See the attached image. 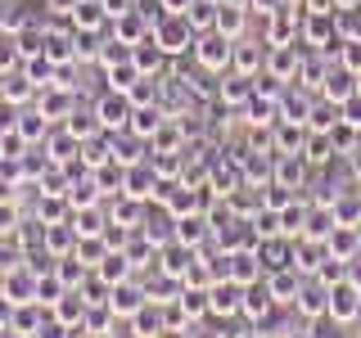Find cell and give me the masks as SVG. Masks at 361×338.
<instances>
[{
  "mask_svg": "<svg viewBox=\"0 0 361 338\" xmlns=\"http://www.w3.org/2000/svg\"><path fill=\"white\" fill-rule=\"evenodd\" d=\"M231 54H235V41L221 37L217 27L195 37V59H199L203 73H226V68H231Z\"/></svg>",
  "mask_w": 361,
  "mask_h": 338,
  "instance_id": "obj_1",
  "label": "cell"
},
{
  "mask_svg": "<svg viewBox=\"0 0 361 338\" xmlns=\"http://www.w3.org/2000/svg\"><path fill=\"white\" fill-rule=\"evenodd\" d=\"M195 37L199 32L190 27L185 14H163L154 23V41L163 45V54H180V50H195Z\"/></svg>",
  "mask_w": 361,
  "mask_h": 338,
  "instance_id": "obj_2",
  "label": "cell"
},
{
  "mask_svg": "<svg viewBox=\"0 0 361 338\" xmlns=\"http://www.w3.org/2000/svg\"><path fill=\"white\" fill-rule=\"evenodd\" d=\"M131 113H135V99L127 95V90H109V95H99V104H95V118H99L104 131L131 127Z\"/></svg>",
  "mask_w": 361,
  "mask_h": 338,
  "instance_id": "obj_3",
  "label": "cell"
},
{
  "mask_svg": "<svg viewBox=\"0 0 361 338\" xmlns=\"http://www.w3.org/2000/svg\"><path fill=\"white\" fill-rule=\"evenodd\" d=\"M330 320L334 325L361 320V289L353 284V280H338V284H330Z\"/></svg>",
  "mask_w": 361,
  "mask_h": 338,
  "instance_id": "obj_4",
  "label": "cell"
},
{
  "mask_svg": "<svg viewBox=\"0 0 361 338\" xmlns=\"http://www.w3.org/2000/svg\"><path fill=\"white\" fill-rule=\"evenodd\" d=\"M302 270L298 266H276L267 275V289H271V298H276V307H285V302H298V293H302Z\"/></svg>",
  "mask_w": 361,
  "mask_h": 338,
  "instance_id": "obj_5",
  "label": "cell"
},
{
  "mask_svg": "<svg viewBox=\"0 0 361 338\" xmlns=\"http://www.w3.org/2000/svg\"><path fill=\"white\" fill-rule=\"evenodd\" d=\"M325 262H330V244L325 239H293V266L302 275H321Z\"/></svg>",
  "mask_w": 361,
  "mask_h": 338,
  "instance_id": "obj_6",
  "label": "cell"
},
{
  "mask_svg": "<svg viewBox=\"0 0 361 338\" xmlns=\"http://www.w3.org/2000/svg\"><path fill=\"white\" fill-rule=\"evenodd\" d=\"M293 307H298L302 315H312V320H316V315H330V284H325V280H316V275H307Z\"/></svg>",
  "mask_w": 361,
  "mask_h": 338,
  "instance_id": "obj_7",
  "label": "cell"
},
{
  "mask_svg": "<svg viewBox=\"0 0 361 338\" xmlns=\"http://www.w3.org/2000/svg\"><path fill=\"white\" fill-rule=\"evenodd\" d=\"M321 95L325 99H334V104H348V99L357 95V73L353 68H325V82H321Z\"/></svg>",
  "mask_w": 361,
  "mask_h": 338,
  "instance_id": "obj_8",
  "label": "cell"
},
{
  "mask_svg": "<svg viewBox=\"0 0 361 338\" xmlns=\"http://www.w3.org/2000/svg\"><path fill=\"white\" fill-rule=\"evenodd\" d=\"M145 302H149V293H145L140 284H131V280H122V284H113L109 289V307H113V315H131L145 307Z\"/></svg>",
  "mask_w": 361,
  "mask_h": 338,
  "instance_id": "obj_9",
  "label": "cell"
},
{
  "mask_svg": "<svg viewBox=\"0 0 361 338\" xmlns=\"http://www.w3.org/2000/svg\"><path fill=\"white\" fill-rule=\"evenodd\" d=\"M208 298H212V315H235V311H244V284H235V280H212Z\"/></svg>",
  "mask_w": 361,
  "mask_h": 338,
  "instance_id": "obj_10",
  "label": "cell"
},
{
  "mask_svg": "<svg viewBox=\"0 0 361 338\" xmlns=\"http://www.w3.org/2000/svg\"><path fill=\"white\" fill-rule=\"evenodd\" d=\"M163 330H167V311H163V302H154V298L131 315V334L135 338H158Z\"/></svg>",
  "mask_w": 361,
  "mask_h": 338,
  "instance_id": "obj_11",
  "label": "cell"
},
{
  "mask_svg": "<svg viewBox=\"0 0 361 338\" xmlns=\"http://www.w3.org/2000/svg\"><path fill=\"white\" fill-rule=\"evenodd\" d=\"M325 244H330V257H338V262H357L361 257V230L357 225H334Z\"/></svg>",
  "mask_w": 361,
  "mask_h": 338,
  "instance_id": "obj_12",
  "label": "cell"
},
{
  "mask_svg": "<svg viewBox=\"0 0 361 338\" xmlns=\"http://www.w3.org/2000/svg\"><path fill=\"white\" fill-rule=\"evenodd\" d=\"M41 320H45V307H41V302H18L14 315H9V334H14V338H37Z\"/></svg>",
  "mask_w": 361,
  "mask_h": 338,
  "instance_id": "obj_13",
  "label": "cell"
},
{
  "mask_svg": "<svg viewBox=\"0 0 361 338\" xmlns=\"http://www.w3.org/2000/svg\"><path fill=\"white\" fill-rule=\"evenodd\" d=\"M163 122H167V113H163V108H158L154 99H149V104H145V108L135 104V113H131V127H127V131H131V135H140V140H154Z\"/></svg>",
  "mask_w": 361,
  "mask_h": 338,
  "instance_id": "obj_14",
  "label": "cell"
},
{
  "mask_svg": "<svg viewBox=\"0 0 361 338\" xmlns=\"http://www.w3.org/2000/svg\"><path fill=\"white\" fill-rule=\"evenodd\" d=\"M68 18H73L77 32H99L109 23V9H104V0H77V9Z\"/></svg>",
  "mask_w": 361,
  "mask_h": 338,
  "instance_id": "obj_15",
  "label": "cell"
},
{
  "mask_svg": "<svg viewBox=\"0 0 361 338\" xmlns=\"http://www.w3.org/2000/svg\"><path fill=\"white\" fill-rule=\"evenodd\" d=\"M302 144H307V122L280 118L276 122V154H302Z\"/></svg>",
  "mask_w": 361,
  "mask_h": 338,
  "instance_id": "obj_16",
  "label": "cell"
},
{
  "mask_svg": "<svg viewBox=\"0 0 361 338\" xmlns=\"http://www.w3.org/2000/svg\"><path fill=\"white\" fill-rule=\"evenodd\" d=\"M302 73V54L293 45H271V77L276 82H289V77Z\"/></svg>",
  "mask_w": 361,
  "mask_h": 338,
  "instance_id": "obj_17",
  "label": "cell"
},
{
  "mask_svg": "<svg viewBox=\"0 0 361 338\" xmlns=\"http://www.w3.org/2000/svg\"><path fill=\"white\" fill-rule=\"evenodd\" d=\"M276 180L289 189H298L307 180V158L302 154H276Z\"/></svg>",
  "mask_w": 361,
  "mask_h": 338,
  "instance_id": "obj_18",
  "label": "cell"
},
{
  "mask_svg": "<svg viewBox=\"0 0 361 338\" xmlns=\"http://www.w3.org/2000/svg\"><path fill=\"white\" fill-rule=\"evenodd\" d=\"M131 270H135V266H131V257L122 253V248H109V257L95 266V275L104 280V284H122V280H131Z\"/></svg>",
  "mask_w": 361,
  "mask_h": 338,
  "instance_id": "obj_19",
  "label": "cell"
},
{
  "mask_svg": "<svg viewBox=\"0 0 361 338\" xmlns=\"http://www.w3.org/2000/svg\"><path fill=\"white\" fill-rule=\"evenodd\" d=\"M158 185H163V180H158L154 172H145L140 163H131L127 167V189H122V194H131V199H158Z\"/></svg>",
  "mask_w": 361,
  "mask_h": 338,
  "instance_id": "obj_20",
  "label": "cell"
},
{
  "mask_svg": "<svg viewBox=\"0 0 361 338\" xmlns=\"http://www.w3.org/2000/svg\"><path fill=\"white\" fill-rule=\"evenodd\" d=\"M330 212H334L338 225H361V194L357 189H338L330 199Z\"/></svg>",
  "mask_w": 361,
  "mask_h": 338,
  "instance_id": "obj_21",
  "label": "cell"
},
{
  "mask_svg": "<svg viewBox=\"0 0 361 338\" xmlns=\"http://www.w3.org/2000/svg\"><path fill=\"white\" fill-rule=\"evenodd\" d=\"M271 307H276V298H271L267 280H262V284H244V315H253V320H267Z\"/></svg>",
  "mask_w": 361,
  "mask_h": 338,
  "instance_id": "obj_22",
  "label": "cell"
},
{
  "mask_svg": "<svg viewBox=\"0 0 361 338\" xmlns=\"http://www.w3.org/2000/svg\"><path fill=\"white\" fill-rule=\"evenodd\" d=\"M244 23H248V9L244 5H217V32L221 37H231V41H240V32H244Z\"/></svg>",
  "mask_w": 361,
  "mask_h": 338,
  "instance_id": "obj_23",
  "label": "cell"
},
{
  "mask_svg": "<svg viewBox=\"0 0 361 338\" xmlns=\"http://www.w3.org/2000/svg\"><path fill=\"white\" fill-rule=\"evenodd\" d=\"M253 95H257V86H253V77H244V73H231L221 82V104H248Z\"/></svg>",
  "mask_w": 361,
  "mask_h": 338,
  "instance_id": "obj_24",
  "label": "cell"
},
{
  "mask_svg": "<svg viewBox=\"0 0 361 338\" xmlns=\"http://www.w3.org/2000/svg\"><path fill=\"white\" fill-rule=\"evenodd\" d=\"M37 95V82H27V73H9L5 82H0V99H5V104H23V99H32Z\"/></svg>",
  "mask_w": 361,
  "mask_h": 338,
  "instance_id": "obj_25",
  "label": "cell"
},
{
  "mask_svg": "<svg viewBox=\"0 0 361 338\" xmlns=\"http://www.w3.org/2000/svg\"><path fill=\"white\" fill-rule=\"evenodd\" d=\"M231 68L244 77H257V68H262V50L248 41H235V54H231Z\"/></svg>",
  "mask_w": 361,
  "mask_h": 338,
  "instance_id": "obj_26",
  "label": "cell"
},
{
  "mask_svg": "<svg viewBox=\"0 0 361 338\" xmlns=\"http://www.w3.org/2000/svg\"><path fill=\"white\" fill-rule=\"evenodd\" d=\"M203 234H208V221H203L199 212H185V217H176V239H180V244L199 248V244H203Z\"/></svg>",
  "mask_w": 361,
  "mask_h": 338,
  "instance_id": "obj_27",
  "label": "cell"
},
{
  "mask_svg": "<svg viewBox=\"0 0 361 338\" xmlns=\"http://www.w3.org/2000/svg\"><path fill=\"white\" fill-rule=\"evenodd\" d=\"M63 293H68V284L59 280V270H54V275H50V270H41V275H37V302H41V307H54Z\"/></svg>",
  "mask_w": 361,
  "mask_h": 338,
  "instance_id": "obj_28",
  "label": "cell"
},
{
  "mask_svg": "<svg viewBox=\"0 0 361 338\" xmlns=\"http://www.w3.org/2000/svg\"><path fill=\"white\" fill-rule=\"evenodd\" d=\"M63 127L73 131L82 144H86V140H95V135L104 131V127H99V118H95V108H90V113H68V122H63Z\"/></svg>",
  "mask_w": 361,
  "mask_h": 338,
  "instance_id": "obj_29",
  "label": "cell"
},
{
  "mask_svg": "<svg viewBox=\"0 0 361 338\" xmlns=\"http://www.w3.org/2000/svg\"><path fill=\"white\" fill-rule=\"evenodd\" d=\"M37 108L45 113V118H59V113H73V95H68L63 86H50L45 95L37 99Z\"/></svg>",
  "mask_w": 361,
  "mask_h": 338,
  "instance_id": "obj_30",
  "label": "cell"
},
{
  "mask_svg": "<svg viewBox=\"0 0 361 338\" xmlns=\"http://www.w3.org/2000/svg\"><path fill=\"white\" fill-rule=\"evenodd\" d=\"M23 59V45H18V32L0 27V73H14Z\"/></svg>",
  "mask_w": 361,
  "mask_h": 338,
  "instance_id": "obj_31",
  "label": "cell"
},
{
  "mask_svg": "<svg viewBox=\"0 0 361 338\" xmlns=\"http://www.w3.org/2000/svg\"><path fill=\"white\" fill-rule=\"evenodd\" d=\"M185 18H190L195 32H212L217 27V5H212V0H195V5L185 9Z\"/></svg>",
  "mask_w": 361,
  "mask_h": 338,
  "instance_id": "obj_32",
  "label": "cell"
},
{
  "mask_svg": "<svg viewBox=\"0 0 361 338\" xmlns=\"http://www.w3.org/2000/svg\"><path fill=\"white\" fill-rule=\"evenodd\" d=\"M73 334H77V330H73V325H63L59 315H45L41 330H37V338H73Z\"/></svg>",
  "mask_w": 361,
  "mask_h": 338,
  "instance_id": "obj_33",
  "label": "cell"
},
{
  "mask_svg": "<svg viewBox=\"0 0 361 338\" xmlns=\"http://www.w3.org/2000/svg\"><path fill=\"white\" fill-rule=\"evenodd\" d=\"M338 63H343V68H353V73H361V37L338 45Z\"/></svg>",
  "mask_w": 361,
  "mask_h": 338,
  "instance_id": "obj_34",
  "label": "cell"
},
{
  "mask_svg": "<svg viewBox=\"0 0 361 338\" xmlns=\"http://www.w3.org/2000/svg\"><path fill=\"white\" fill-rule=\"evenodd\" d=\"M14 221H18V208H14V199L0 208V234H14Z\"/></svg>",
  "mask_w": 361,
  "mask_h": 338,
  "instance_id": "obj_35",
  "label": "cell"
},
{
  "mask_svg": "<svg viewBox=\"0 0 361 338\" xmlns=\"http://www.w3.org/2000/svg\"><path fill=\"white\" fill-rule=\"evenodd\" d=\"M104 9H109V18H122L135 9V0H104Z\"/></svg>",
  "mask_w": 361,
  "mask_h": 338,
  "instance_id": "obj_36",
  "label": "cell"
},
{
  "mask_svg": "<svg viewBox=\"0 0 361 338\" xmlns=\"http://www.w3.org/2000/svg\"><path fill=\"white\" fill-rule=\"evenodd\" d=\"M45 9H50V14H73L77 0H45Z\"/></svg>",
  "mask_w": 361,
  "mask_h": 338,
  "instance_id": "obj_37",
  "label": "cell"
},
{
  "mask_svg": "<svg viewBox=\"0 0 361 338\" xmlns=\"http://www.w3.org/2000/svg\"><path fill=\"white\" fill-rule=\"evenodd\" d=\"M190 5H195V0H163V9H167V14H185Z\"/></svg>",
  "mask_w": 361,
  "mask_h": 338,
  "instance_id": "obj_38",
  "label": "cell"
},
{
  "mask_svg": "<svg viewBox=\"0 0 361 338\" xmlns=\"http://www.w3.org/2000/svg\"><path fill=\"white\" fill-rule=\"evenodd\" d=\"M158 338H190V334H185V325H180V330H176V325H167V330L158 334Z\"/></svg>",
  "mask_w": 361,
  "mask_h": 338,
  "instance_id": "obj_39",
  "label": "cell"
},
{
  "mask_svg": "<svg viewBox=\"0 0 361 338\" xmlns=\"http://www.w3.org/2000/svg\"><path fill=\"white\" fill-rule=\"evenodd\" d=\"M353 172H357V180H361V149L353 154Z\"/></svg>",
  "mask_w": 361,
  "mask_h": 338,
  "instance_id": "obj_40",
  "label": "cell"
},
{
  "mask_svg": "<svg viewBox=\"0 0 361 338\" xmlns=\"http://www.w3.org/2000/svg\"><path fill=\"white\" fill-rule=\"evenodd\" d=\"M73 338H109V334H90V330H77Z\"/></svg>",
  "mask_w": 361,
  "mask_h": 338,
  "instance_id": "obj_41",
  "label": "cell"
},
{
  "mask_svg": "<svg viewBox=\"0 0 361 338\" xmlns=\"http://www.w3.org/2000/svg\"><path fill=\"white\" fill-rule=\"evenodd\" d=\"M357 95H361V73H357Z\"/></svg>",
  "mask_w": 361,
  "mask_h": 338,
  "instance_id": "obj_42",
  "label": "cell"
},
{
  "mask_svg": "<svg viewBox=\"0 0 361 338\" xmlns=\"http://www.w3.org/2000/svg\"><path fill=\"white\" fill-rule=\"evenodd\" d=\"M357 194H361V180H357Z\"/></svg>",
  "mask_w": 361,
  "mask_h": 338,
  "instance_id": "obj_43",
  "label": "cell"
},
{
  "mask_svg": "<svg viewBox=\"0 0 361 338\" xmlns=\"http://www.w3.org/2000/svg\"><path fill=\"white\" fill-rule=\"evenodd\" d=\"M353 284H357V280H353ZM357 289H361V284H357Z\"/></svg>",
  "mask_w": 361,
  "mask_h": 338,
  "instance_id": "obj_44",
  "label": "cell"
},
{
  "mask_svg": "<svg viewBox=\"0 0 361 338\" xmlns=\"http://www.w3.org/2000/svg\"><path fill=\"white\" fill-rule=\"evenodd\" d=\"M357 230H361V225H357Z\"/></svg>",
  "mask_w": 361,
  "mask_h": 338,
  "instance_id": "obj_45",
  "label": "cell"
},
{
  "mask_svg": "<svg viewBox=\"0 0 361 338\" xmlns=\"http://www.w3.org/2000/svg\"><path fill=\"white\" fill-rule=\"evenodd\" d=\"M357 338H361V334H357Z\"/></svg>",
  "mask_w": 361,
  "mask_h": 338,
  "instance_id": "obj_46",
  "label": "cell"
}]
</instances>
